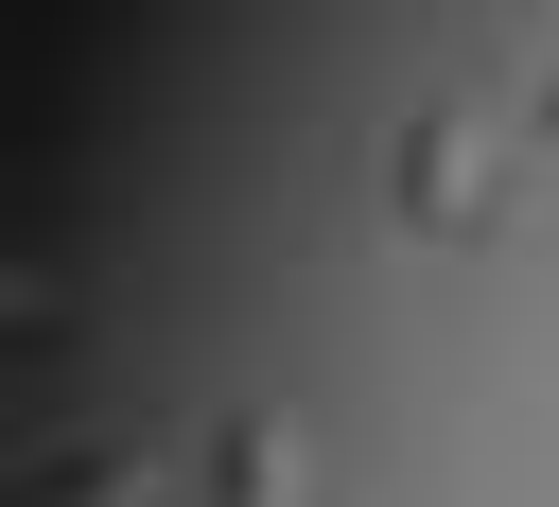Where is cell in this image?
<instances>
[{
	"label": "cell",
	"instance_id": "6da1fadb",
	"mask_svg": "<svg viewBox=\"0 0 559 507\" xmlns=\"http://www.w3.org/2000/svg\"><path fill=\"white\" fill-rule=\"evenodd\" d=\"M489 175H507V140H489L472 105H419V122H402V210H419L437 245H454V227H489Z\"/></svg>",
	"mask_w": 559,
	"mask_h": 507
},
{
	"label": "cell",
	"instance_id": "7a4b0ae2",
	"mask_svg": "<svg viewBox=\"0 0 559 507\" xmlns=\"http://www.w3.org/2000/svg\"><path fill=\"white\" fill-rule=\"evenodd\" d=\"M192 507H297V420L280 402H227L210 455H192Z\"/></svg>",
	"mask_w": 559,
	"mask_h": 507
}]
</instances>
